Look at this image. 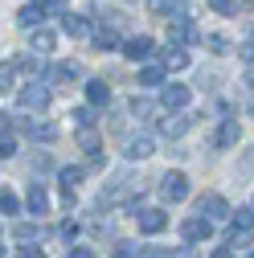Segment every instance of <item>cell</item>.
Segmentation results:
<instances>
[{
    "label": "cell",
    "mask_w": 254,
    "mask_h": 258,
    "mask_svg": "<svg viewBox=\"0 0 254 258\" xmlns=\"http://www.w3.org/2000/svg\"><path fill=\"white\" fill-rule=\"evenodd\" d=\"M29 41H33V49H37V53H49V49H53V33H49V29H37V33L29 37Z\"/></svg>",
    "instance_id": "cb8c5ba5"
},
{
    "label": "cell",
    "mask_w": 254,
    "mask_h": 258,
    "mask_svg": "<svg viewBox=\"0 0 254 258\" xmlns=\"http://www.w3.org/2000/svg\"><path fill=\"white\" fill-rule=\"evenodd\" d=\"M160 103H164L168 111H180V107H188V86H180V82L164 86V94H160Z\"/></svg>",
    "instance_id": "ba28073f"
},
{
    "label": "cell",
    "mask_w": 254,
    "mask_h": 258,
    "mask_svg": "<svg viewBox=\"0 0 254 258\" xmlns=\"http://www.w3.org/2000/svg\"><path fill=\"white\" fill-rule=\"evenodd\" d=\"M230 221H234V230H250V225H254V209H238Z\"/></svg>",
    "instance_id": "484cf974"
},
{
    "label": "cell",
    "mask_w": 254,
    "mask_h": 258,
    "mask_svg": "<svg viewBox=\"0 0 254 258\" xmlns=\"http://www.w3.org/2000/svg\"><path fill=\"white\" fill-rule=\"evenodd\" d=\"M57 180H61V188H66V192H74V188H78V180H82V168H61V172H57Z\"/></svg>",
    "instance_id": "603a6c76"
},
{
    "label": "cell",
    "mask_w": 254,
    "mask_h": 258,
    "mask_svg": "<svg viewBox=\"0 0 254 258\" xmlns=\"http://www.w3.org/2000/svg\"><path fill=\"white\" fill-rule=\"evenodd\" d=\"M132 111H136V115H148V111H152V103H148V99H136V103H132Z\"/></svg>",
    "instance_id": "8d00e7d4"
},
{
    "label": "cell",
    "mask_w": 254,
    "mask_h": 258,
    "mask_svg": "<svg viewBox=\"0 0 254 258\" xmlns=\"http://www.w3.org/2000/svg\"><path fill=\"white\" fill-rule=\"evenodd\" d=\"M66 258H94V250H86V246H70Z\"/></svg>",
    "instance_id": "d590c367"
},
{
    "label": "cell",
    "mask_w": 254,
    "mask_h": 258,
    "mask_svg": "<svg viewBox=\"0 0 254 258\" xmlns=\"http://www.w3.org/2000/svg\"><path fill=\"white\" fill-rule=\"evenodd\" d=\"M25 205H29V213H37V217H41V213L49 209V192H45L41 184H33V188H29V197H25Z\"/></svg>",
    "instance_id": "e0dca14e"
},
{
    "label": "cell",
    "mask_w": 254,
    "mask_h": 258,
    "mask_svg": "<svg viewBox=\"0 0 254 258\" xmlns=\"http://www.w3.org/2000/svg\"><path fill=\"white\" fill-rule=\"evenodd\" d=\"M180 234H184V242H205V238H213V221H205V217H184V221H180Z\"/></svg>",
    "instance_id": "277c9868"
},
{
    "label": "cell",
    "mask_w": 254,
    "mask_h": 258,
    "mask_svg": "<svg viewBox=\"0 0 254 258\" xmlns=\"http://www.w3.org/2000/svg\"><path fill=\"white\" fill-rule=\"evenodd\" d=\"M17 238H37V225H33V221H25V225H17Z\"/></svg>",
    "instance_id": "1f68e13d"
},
{
    "label": "cell",
    "mask_w": 254,
    "mask_h": 258,
    "mask_svg": "<svg viewBox=\"0 0 254 258\" xmlns=\"http://www.w3.org/2000/svg\"><path fill=\"white\" fill-rule=\"evenodd\" d=\"M209 9L221 17H238V0H209Z\"/></svg>",
    "instance_id": "d4e9b609"
},
{
    "label": "cell",
    "mask_w": 254,
    "mask_h": 258,
    "mask_svg": "<svg viewBox=\"0 0 254 258\" xmlns=\"http://www.w3.org/2000/svg\"><path fill=\"white\" fill-rule=\"evenodd\" d=\"M21 107H25V111H45V107H49V90H45L41 82H29V86L21 90Z\"/></svg>",
    "instance_id": "3957f363"
},
{
    "label": "cell",
    "mask_w": 254,
    "mask_h": 258,
    "mask_svg": "<svg viewBox=\"0 0 254 258\" xmlns=\"http://www.w3.org/2000/svg\"><path fill=\"white\" fill-rule=\"evenodd\" d=\"M246 258H254V250H250V254H246Z\"/></svg>",
    "instance_id": "f6af8a7d"
},
{
    "label": "cell",
    "mask_w": 254,
    "mask_h": 258,
    "mask_svg": "<svg viewBox=\"0 0 254 258\" xmlns=\"http://www.w3.org/2000/svg\"><path fill=\"white\" fill-rule=\"evenodd\" d=\"M13 152H17V140L9 136V123H5V140H0V156H5V160H9Z\"/></svg>",
    "instance_id": "4dcf8cb0"
},
{
    "label": "cell",
    "mask_w": 254,
    "mask_h": 258,
    "mask_svg": "<svg viewBox=\"0 0 254 258\" xmlns=\"http://www.w3.org/2000/svg\"><path fill=\"white\" fill-rule=\"evenodd\" d=\"M160 66H164V70H184V66H188V53H184L180 45H168V49L160 53Z\"/></svg>",
    "instance_id": "2e32d148"
},
{
    "label": "cell",
    "mask_w": 254,
    "mask_h": 258,
    "mask_svg": "<svg viewBox=\"0 0 254 258\" xmlns=\"http://www.w3.org/2000/svg\"><path fill=\"white\" fill-rule=\"evenodd\" d=\"M136 225H140L144 234H164L168 230V217H164V209H140Z\"/></svg>",
    "instance_id": "8992f818"
},
{
    "label": "cell",
    "mask_w": 254,
    "mask_h": 258,
    "mask_svg": "<svg viewBox=\"0 0 254 258\" xmlns=\"http://www.w3.org/2000/svg\"><path fill=\"white\" fill-rule=\"evenodd\" d=\"M160 197L172 201V205L184 201V197H188V176H184V172H164V180H160Z\"/></svg>",
    "instance_id": "7a4b0ae2"
},
{
    "label": "cell",
    "mask_w": 254,
    "mask_h": 258,
    "mask_svg": "<svg viewBox=\"0 0 254 258\" xmlns=\"http://www.w3.org/2000/svg\"><path fill=\"white\" fill-rule=\"evenodd\" d=\"M41 21H45V9H41V5H25V9L17 13V25H21V29H33V33H37Z\"/></svg>",
    "instance_id": "4fadbf2b"
},
{
    "label": "cell",
    "mask_w": 254,
    "mask_h": 258,
    "mask_svg": "<svg viewBox=\"0 0 254 258\" xmlns=\"http://www.w3.org/2000/svg\"><path fill=\"white\" fill-rule=\"evenodd\" d=\"M246 90H250V94H254V70H250V74H246Z\"/></svg>",
    "instance_id": "b9f144b4"
},
{
    "label": "cell",
    "mask_w": 254,
    "mask_h": 258,
    "mask_svg": "<svg viewBox=\"0 0 254 258\" xmlns=\"http://www.w3.org/2000/svg\"><path fill=\"white\" fill-rule=\"evenodd\" d=\"M148 9H152L156 17H172V13L180 17V9H184V5H180V0H148Z\"/></svg>",
    "instance_id": "d6986e66"
},
{
    "label": "cell",
    "mask_w": 254,
    "mask_h": 258,
    "mask_svg": "<svg viewBox=\"0 0 254 258\" xmlns=\"http://www.w3.org/2000/svg\"><path fill=\"white\" fill-rule=\"evenodd\" d=\"M123 53L132 57V61H148L152 57V37H132V41L123 45Z\"/></svg>",
    "instance_id": "5bb4252c"
},
{
    "label": "cell",
    "mask_w": 254,
    "mask_h": 258,
    "mask_svg": "<svg viewBox=\"0 0 254 258\" xmlns=\"http://www.w3.org/2000/svg\"><path fill=\"white\" fill-rule=\"evenodd\" d=\"M213 258H234V250L226 246V250H213Z\"/></svg>",
    "instance_id": "60d3db41"
},
{
    "label": "cell",
    "mask_w": 254,
    "mask_h": 258,
    "mask_svg": "<svg viewBox=\"0 0 254 258\" xmlns=\"http://www.w3.org/2000/svg\"><path fill=\"white\" fill-rule=\"evenodd\" d=\"M17 258H45V250H41V246H25Z\"/></svg>",
    "instance_id": "e575fe53"
},
{
    "label": "cell",
    "mask_w": 254,
    "mask_h": 258,
    "mask_svg": "<svg viewBox=\"0 0 254 258\" xmlns=\"http://www.w3.org/2000/svg\"><path fill=\"white\" fill-rule=\"evenodd\" d=\"M246 242H250V230H234V234L226 238V246H230V250H246Z\"/></svg>",
    "instance_id": "83f0119b"
},
{
    "label": "cell",
    "mask_w": 254,
    "mask_h": 258,
    "mask_svg": "<svg viewBox=\"0 0 254 258\" xmlns=\"http://www.w3.org/2000/svg\"><path fill=\"white\" fill-rule=\"evenodd\" d=\"M17 70H21V74H41V61H37V57H21Z\"/></svg>",
    "instance_id": "f546056e"
},
{
    "label": "cell",
    "mask_w": 254,
    "mask_h": 258,
    "mask_svg": "<svg viewBox=\"0 0 254 258\" xmlns=\"http://www.w3.org/2000/svg\"><path fill=\"white\" fill-rule=\"evenodd\" d=\"M164 74H168L164 66H144V70H140V86H160Z\"/></svg>",
    "instance_id": "ffe728a7"
},
{
    "label": "cell",
    "mask_w": 254,
    "mask_h": 258,
    "mask_svg": "<svg viewBox=\"0 0 254 258\" xmlns=\"http://www.w3.org/2000/svg\"><path fill=\"white\" fill-rule=\"evenodd\" d=\"M82 148L94 152V148H99V136H94V132H82Z\"/></svg>",
    "instance_id": "836d02e7"
},
{
    "label": "cell",
    "mask_w": 254,
    "mask_h": 258,
    "mask_svg": "<svg viewBox=\"0 0 254 258\" xmlns=\"http://www.w3.org/2000/svg\"><path fill=\"white\" fill-rule=\"evenodd\" d=\"M115 258H144V250L132 246V242H119V246H115Z\"/></svg>",
    "instance_id": "f1b7e54d"
},
{
    "label": "cell",
    "mask_w": 254,
    "mask_h": 258,
    "mask_svg": "<svg viewBox=\"0 0 254 258\" xmlns=\"http://www.w3.org/2000/svg\"><path fill=\"white\" fill-rule=\"evenodd\" d=\"M21 132H25V136H33V140H45V144L57 140V127H53V123H37V119H25V123H21Z\"/></svg>",
    "instance_id": "7c38bea8"
},
{
    "label": "cell",
    "mask_w": 254,
    "mask_h": 258,
    "mask_svg": "<svg viewBox=\"0 0 254 258\" xmlns=\"http://www.w3.org/2000/svg\"><path fill=\"white\" fill-rule=\"evenodd\" d=\"M78 74H82V70H78V66H74V61H61V66H57V70H53V82H61V86H70V82H74V78H78Z\"/></svg>",
    "instance_id": "44dd1931"
},
{
    "label": "cell",
    "mask_w": 254,
    "mask_h": 258,
    "mask_svg": "<svg viewBox=\"0 0 254 258\" xmlns=\"http://www.w3.org/2000/svg\"><path fill=\"white\" fill-rule=\"evenodd\" d=\"M238 53H242V61H250V66H254V41H242Z\"/></svg>",
    "instance_id": "d6a6232c"
},
{
    "label": "cell",
    "mask_w": 254,
    "mask_h": 258,
    "mask_svg": "<svg viewBox=\"0 0 254 258\" xmlns=\"http://www.w3.org/2000/svg\"><path fill=\"white\" fill-rule=\"evenodd\" d=\"M61 33H66V37H94V29H90V21H86V17L66 13V17H61Z\"/></svg>",
    "instance_id": "52a82bcc"
},
{
    "label": "cell",
    "mask_w": 254,
    "mask_h": 258,
    "mask_svg": "<svg viewBox=\"0 0 254 258\" xmlns=\"http://www.w3.org/2000/svg\"><path fill=\"white\" fill-rule=\"evenodd\" d=\"M238 136H242V127H238V119H221V127H217V136H213V144H217V148H234V144H238Z\"/></svg>",
    "instance_id": "9c48e42d"
},
{
    "label": "cell",
    "mask_w": 254,
    "mask_h": 258,
    "mask_svg": "<svg viewBox=\"0 0 254 258\" xmlns=\"http://www.w3.org/2000/svg\"><path fill=\"white\" fill-rule=\"evenodd\" d=\"M250 119H254V107H250Z\"/></svg>",
    "instance_id": "ee69618b"
},
{
    "label": "cell",
    "mask_w": 254,
    "mask_h": 258,
    "mask_svg": "<svg viewBox=\"0 0 254 258\" xmlns=\"http://www.w3.org/2000/svg\"><path fill=\"white\" fill-rule=\"evenodd\" d=\"M201 33H197V25L188 21V17H176V21H168V45H180V41H197Z\"/></svg>",
    "instance_id": "5b68a950"
},
{
    "label": "cell",
    "mask_w": 254,
    "mask_h": 258,
    "mask_svg": "<svg viewBox=\"0 0 254 258\" xmlns=\"http://www.w3.org/2000/svg\"><path fill=\"white\" fill-rule=\"evenodd\" d=\"M90 41L99 45V49H115V45H119V25H111V21H107L103 29H94V37H90Z\"/></svg>",
    "instance_id": "9a60e30c"
},
{
    "label": "cell",
    "mask_w": 254,
    "mask_h": 258,
    "mask_svg": "<svg viewBox=\"0 0 254 258\" xmlns=\"http://www.w3.org/2000/svg\"><path fill=\"white\" fill-rule=\"evenodd\" d=\"M209 45H213L217 53H226V49H230V41H226V37H209Z\"/></svg>",
    "instance_id": "74e56055"
},
{
    "label": "cell",
    "mask_w": 254,
    "mask_h": 258,
    "mask_svg": "<svg viewBox=\"0 0 254 258\" xmlns=\"http://www.w3.org/2000/svg\"><path fill=\"white\" fill-rule=\"evenodd\" d=\"M188 127H193V119H188V115H168V119H160V136L176 140V136L188 132Z\"/></svg>",
    "instance_id": "8fae6325"
},
{
    "label": "cell",
    "mask_w": 254,
    "mask_h": 258,
    "mask_svg": "<svg viewBox=\"0 0 254 258\" xmlns=\"http://www.w3.org/2000/svg\"><path fill=\"white\" fill-rule=\"evenodd\" d=\"M0 213H5V217H17V213H21V201H17V192H9V188L0 192Z\"/></svg>",
    "instance_id": "7402d4cb"
},
{
    "label": "cell",
    "mask_w": 254,
    "mask_h": 258,
    "mask_svg": "<svg viewBox=\"0 0 254 258\" xmlns=\"http://www.w3.org/2000/svg\"><path fill=\"white\" fill-rule=\"evenodd\" d=\"M197 217L221 221V217H234V213H230V205H226V197H221V192H205V197L197 201Z\"/></svg>",
    "instance_id": "6da1fadb"
},
{
    "label": "cell",
    "mask_w": 254,
    "mask_h": 258,
    "mask_svg": "<svg viewBox=\"0 0 254 258\" xmlns=\"http://www.w3.org/2000/svg\"><path fill=\"white\" fill-rule=\"evenodd\" d=\"M86 99H90V107H103V103H111V86L107 82H86Z\"/></svg>",
    "instance_id": "ac0fdd59"
},
{
    "label": "cell",
    "mask_w": 254,
    "mask_h": 258,
    "mask_svg": "<svg viewBox=\"0 0 254 258\" xmlns=\"http://www.w3.org/2000/svg\"><path fill=\"white\" fill-rule=\"evenodd\" d=\"M246 168H254V148H250V152H246Z\"/></svg>",
    "instance_id": "7bdbcfd3"
},
{
    "label": "cell",
    "mask_w": 254,
    "mask_h": 258,
    "mask_svg": "<svg viewBox=\"0 0 254 258\" xmlns=\"http://www.w3.org/2000/svg\"><path fill=\"white\" fill-rule=\"evenodd\" d=\"M168 258H193V250H176V254L168 250Z\"/></svg>",
    "instance_id": "ab89813d"
},
{
    "label": "cell",
    "mask_w": 254,
    "mask_h": 258,
    "mask_svg": "<svg viewBox=\"0 0 254 258\" xmlns=\"http://www.w3.org/2000/svg\"><path fill=\"white\" fill-rule=\"evenodd\" d=\"M70 119H74L78 127H86V132H90V127H94V111H90V107H78V111H74Z\"/></svg>",
    "instance_id": "4316f807"
},
{
    "label": "cell",
    "mask_w": 254,
    "mask_h": 258,
    "mask_svg": "<svg viewBox=\"0 0 254 258\" xmlns=\"http://www.w3.org/2000/svg\"><path fill=\"white\" fill-rule=\"evenodd\" d=\"M250 9H254V0H250Z\"/></svg>",
    "instance_id": "bcb514c9"
},
{
    "label": "cell",
    "mask_w": 254,
    "mask_h": 258,
    "mask_svg": "<svg viewBox=\"0 0 254 258\" xmlns=\"http://www.w3.org/2000/svg\"><path fill=\"white\" fill-rule=\"evenodd\" d=\"M144 258H168V250H156V246H148V250H144Z\"/></svg>",
    "instance_id": "f35d334b"
},
{
    "label": "cell",
    "mask_w": 254,
    "mask_h": 258,
    "mask_svg": "<svg viewBox=\"0 0 254 258\" xmlns=\"http://www.w3.org/2000/svg\"><path fill=\"white\" fill-rule=\"evenodd\" d=\"M123 156L127 160H148L152 156V136H132V140L123 144Z\"/></svg>",
    "instance_id": "30bf717a"
}]
</instances>
